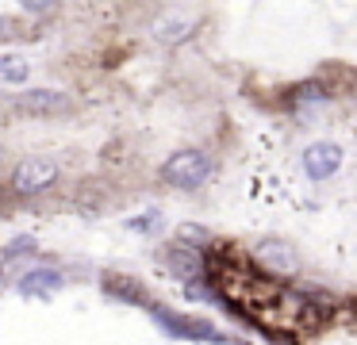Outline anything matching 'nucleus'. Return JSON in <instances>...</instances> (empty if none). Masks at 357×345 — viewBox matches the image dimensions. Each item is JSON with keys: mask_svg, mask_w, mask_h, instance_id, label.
Here are the masks:
<instances>
[{"mask_svg": "<svg viewBox=\"0 0 357 345\" xmlns=\"http://www.w3.org/2000/svg\"><path fill=\"white\" fill-rule=\"evenodd\" d=\"M211 173H215V158L208 150H196V146L177 150L162 161V181L177 192H200L211 181Z\"/></svg>", "mask_w": 357, "mask_h": 345, "instance_id": "obj_1", "label": "nucleus"}, {"mask_svg": "<svg viewBox=\"0 0 357 345\" xmlns=\"http://www.w3.org/2000/svg\"><path fill=\"white\" fill-rule=\"evenodd\" d=\"M62 176V165L54 158H43V153H31V158H20L8 173V192L20 199H35L43 192H50Z\"/></svg>", "mask_w": 357, "mask_h": 345, "instance_id": "obj_2", "label": "nucleus"}, {"mask_svg": "<svg viewBox=\"0 0 357 345\" xmlns=\"http://www.w3.org/2000/svg\"><path fill=\"white\" fill-rule=\"evenodd\" d=\"M146 311L154 314V322L165 330V334H169V337H181V342H208V345H227V342H231V337L219 334L211 322H204V319H185V314L169 311V307H162V303H146Z\"/></svg>", "mask_w": 357, "mask_h": 345, "instance_id": "obj_3", "label": "nucleus"}, {"mask_svg": "<svg viewBox=\"0 0 357 345\" xmlns=\"http://www.w3.org/2000/svg\"><path fill=\"white\" fill-rule=\"evenodd\" d=\"M254 265L261 268L265 276H296L300 257H296V250L288 242H280V238H261V242L254 245Z\"/></svg>", "mask_w": 357, "mask_h": 345, "instance_id": "obj_4", "label": "nucleus"}, {"mask_svg": "<svg viewBox=\"0 0 357 345\" xmlns=\"http://www.w3.org/2000/svg\"><path fill=\"white\" fill-rule=\"evenodd\" d=\"M165 268H169L177 280L185 284H196L208 276V261H204V250H196V245H185V242H173L165 245Z\"/></svg>", "mask_w": 357, "mask_h": 345, "instance_id": "obj_5", "label": "nucleus"}, {"mask_svg": "<svg viewBox=\"0 0 357 345\" xmlns=\"http://www.w3.org/2000/svg\"><path fill=\"white\" fill-rule=\"evenodd\" d=\"M300 165H303V173H307V181H326V176H334L342 169V146L311 142L307 150H303Z\"/></svg>", "mask_w": 357, "mask_h": 345, "instance_id": "obj_6", "label": "nucleus"}, {"mask_svg": "<svg viewBox=\"0 0 357 345\" xmlns=\"http://www.w3.org/2000/svg\"><path fill=\"white\" fill-rule=\"evenodd\" d=\"M16 288H20V296H27V299H47V296H54L58 288H66V276L58 273V268L31 265V268H24V273H20Z\"/></svg>", "mask_w": 357, "mask_h": 345, "instance_id": "obj_7", "label": "nucleus"}, {"mask_svg": "<svg viewBox=\"0 0 357 345\" xmlns=\"http://www.w3.org/2000/svg\"><path fill=\"white\" fill-rule=\"evenodd\" d=\"M196 27H200V20H196V15L165 12V15H158V20H154L150 35H154V43H162V46H181L185 38L196 35Z\"/></svg>", "mask_w": 357, "mask_h": 345, "instance_id": "obj_8", "label": "nucleus"}, {"mask_svg": "<svg viewBox=\"0 0 357 345\" xmlns=\"http://www.w3.org/2000/svg\"><path fill=\"white\" fill-rule=\"evenodd\" d=\"M16 107L24 115H62L70 107V96L58 89H27V92H20Z\"/></svg>", "mask_w": 357, "mask_h": 345, "instance_id": "obj_9", "label": "nucleus"}, {"mask_svg": "<svg viewBox=\"0 0 357 345\" xmlns=\"http://www.w3.org/2000/svg\"><path fill=\"white\" fill-rule=\"evenodd\" d=\"M288 104H292V112H315V107L331 104V89H326L323 81L296 84V89L288 92Z\"/></svg>", "mask_w": 357, "mask_h": 345, "instance_id": "obj_10", "label": "nucleus"}, {"mask_svg": "<svg viewBox=\"0 0 357 345\" xmlns=\"http://www.w3.org/2000/svg\"><path fill=\"white\" fill-rule=\"evenodd\" d=\"M104 291L108 296H116V299H131V303H142L146 307V291H142V284H135L131 276H104Z\"/></svg>", "mask_w": 357, "mask_h": 345, "instance_id": "obj_11", "label": "nucleus"}, {"mask_svg": "<svg viewBox=\"0 0 357 345\" xmlns=\"http://www.w3.org/2000/svg\"><path fill=\"white\" fill-rule=\"evenodd\" d=\"M27 73H31V66L20 54H0V81L4 84H24Z\"/></svg>", "mask_w": 357, "mask_h": 345, "instance_id": "obj_12", "label": "nucleus"}, {"mask_svg": "<svg viewBox=\"0 0 357 345\" xmlns=\"http://www.w3.org/2000/svg\"><path fill=\"white\" fill-rule=\"evenodd\" d=\"M127 227H131L135 234H158V230L165 227V219H162V211H142L139 219H127Z\"/></svg>", "mask_w": 357, "mask_h": 345, "instance_id": "obj_13", "label": "nucleus"}, {"mask_svg": "<svg viewBox=\"0 0 357 345\" xmlns=\"http://www.w3.org/2000/svg\"><path fill=\"white\" fill-rule=\"evenodd\" d=\"M177 242L185 245H196V250H204V245H211V234L204 227H196V222H185V227L177 230Z\"/></svg>", "mask_w": 357, "mask_h": 345, "instance_id": "obj_14", "label": "nucleus"}, {"mask_svg": "<svg viewBox=\"0 0 357 345\" xmlns=\"http://www.w3.org/2000/svg\"><path fill=\"white\" fill-rule=\"evenodd\" d=\"M27 253H35V238H12L8 245H4V253H0V261H16V257H27Z\"/></svg>", "mask_w": 357, "mask_h": 345, "instance_id": "obj_15", "label": "nucleus"}, {"mask_svg": "<svg viewBox=\"0 0 357 345\" xmlns=\"http://www.w3.org/2000/svg\"><path fill=\"white\" fill-rule=\"evenodd\" d=\"M58 4H62V0H20V8L31 12V15H50Z\"/></svg>", "mask_w": 357, "mask_h": 345, "instance_id": "obj_16", "label": "nucleus"}, {"mask_svg": "<svg viewBox=\"0 0 357 345\" xmlns=\"http://www.w3.org/2000/svg\"><path fill=\"white\" fill-rule=\"evenodd\" d=\"M8 35V15H0V38Z\"/></svg>", "mask_w": 357, "mask_h": 345, "instance_id": "obj_17", "label": "nucleus"}, {"mask_svg": "<svg viewBox=\"0 0 357 345\" xmlns=\"http://www.w3.org/2000/svg\"><path fill=\"white\" fill-rule=\"evenodd\" d=\"M227 345H250V342H227Z\"/></svg>", "mask_w": 357, "mask_h": 345, "instance_id": "obj_18", "label": "nucleus"}, {"mask_svg": "<svg viewBox=\"0 0 357 345\" xmlns=\"http://www.w3.org/2000/svg\"><path fill=\"white\" fill-rule=\"evenodd\" d=\"M0 161H4V150H0Z\"/></svg>", "mask_w": 357, "mask_h": 345, "instance_id": "obj_19", "label": "nucleus"}, {"mask_svg": "<svg viewBox=\"0 0 357 345\" xmlns=\"http://www.w3.org/2000/svg\"><path fill=\"white\" fill-rule=\"evenodd\" d=\"M0 265H4V261H0Z\"/></svg>", "mask_w": 357, "mask_h": 345, "instance_id": "obj_20", "label": "nucleus"}, {"mask_svg": "<svg viewBox=\"0 0 357 345\" xmlns=\"http://www.w3.org/2000/svg\"><path fill=\"white\" fill-rule=\"evenodd\" d=\"M0 112H4V107H0Z\"/></svg>", "mask_w": 357, "mask_h": 345, "instance_id": "obj_21", "label": "nucleus"}]
</instances>
